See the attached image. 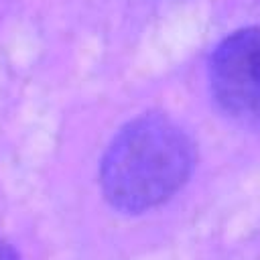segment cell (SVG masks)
I'll return each mask as SVG.
<instances>
[{"mask_svg": "<svg viewBox=\"0 0 260 260\" xmlns=\"http://www.w3.org/2000/svg\"><path fill=\"white\" fill-rule=\"evenodd\" d=\"M195 162L191 138L169 118L148 114L126 124L102 160L106 199L126 213H140L171 199Z\"/></svg>", "mask_w": 260, "mask_h": 260, "instance_id": "obj_1", "label": "cell"}, {"mask_svg": "<svg viewBox=\"0 0 260 260\" xmlns=\"http://www.w3.org/2000/svg\"><path fill=\"white\" fill-rule=\"evenodd\" d=\"M209 85L230 116L260 124V26L236 30L215 47Z\"/></svg>", "mask_w": 260, "mask_h": 260, "instance_id": "obj_2", "label": "cell"}, {"mask_svg": "<svg viewBox=\"0 0 260 260\" xmlns=\"http://www.w3.org/2000/svg\"><path fill=\"white\" fill-rule=\"evenodd\" d=\"M0 260H18V254L2 240H0Z\"/></svg>", "mask_w": 260, "mask_h": 260, "instance_id": "obj_3", "label": "cell"}]
</instances>
